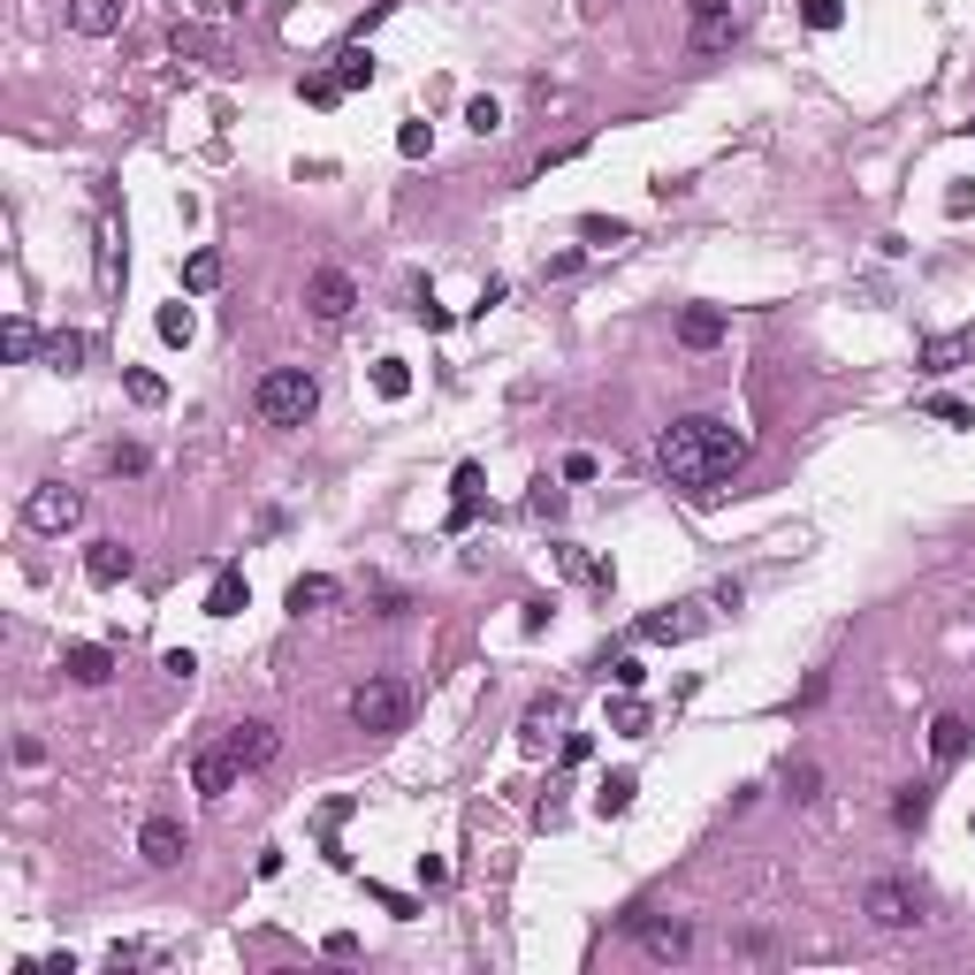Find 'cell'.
<instances>
[{
    "mask_svg": "<svg viewBox=\"0 0 975 975\" xmlns=\"http://www.w3.org/2000/svg\"><path fill=\"white\" fill-rule=\"evenodd\" d=\"M655 466H663L670 487H686V495L709 503L716 487L747 466V435H732V427L709 420V412H686V420H670V427L655 435Z\"/></svg>",
    "mask_w": 975,
    "mask_h": 975,
    "instance_id": "6da1fadb",
    "label": "cell"
},
{
    "mask_svg": "<svg viewBox=\"0 0 975 975\" xmlns=\"http://www.w3.org/2000/svg\"><path fill=\"white\" fill-rule=\"evenodd\" d=\"M313 404H321V381H313L306 366H275V374L252 381V412H260L267 427H306Z\"/></svg>",
    "mask_w": 975,
    "mask_h": 975,
    "instance_id": "7a4b0ae2",
    "label": "cell"
},
{
    "mask_svg": "<svg viewBox=\"0 0 975 975\" xmlns=\"http://www.w3.org/2000/svg\"><path fill=\"white\" fill-rule=\"evenodd\" d=\"M404 716H412V686H404L397 670H374L366 686H351V724H358L366 739L404 732Z\"/></svg>",
    "mask_w": 975,
    "mask_h": 975,
    "instance_id": "3957f363",
    "label": "cell"
},
{
    "mask_svg": "<svg viewBox=\"0 0 975 975\" xmlns=\"http://www.w3.org/2000/svg\"><path fill=\"white\" fill-rule=\"evenodd\" d=\"M23 518H31V534H69V526L84 518V495L61 487V481H46V487L23 495Z\"/></svg>",
    "mask_w": 975,
    "mask_h": 975,
    "instance_id": "277c9868",
    "label": "cell"
},
{
    "mask_svg": "<svg viewBox=\"0 0 975 975\" xmlns=\"http://www.w3.org/2000/svg\"><path fill=\"white\" fill-rule=\"evenodd\" d=\"M306 306H313V321L321 328H343L351 321V306H358V283H351L343 267H313V275H306Z\"/></svg>",
    "mask_w": 975,
    "mask_h": 975,
    "instance_id": "5b68a950",
    "label": "cell"
},
{
    "mask_svg": "<svg viewBox=\"0 0 975 975\" xmlns=\"http://www.w3.org/2000/svg\"><path fill=\"white\" fill-rule=\"evenodd\" d=\"M686 38H693V54H724V46L739 38L732 0H686Z\"/></svg>",
    "mask_w": 975,
    "mask_h": 975,
    "instance_id": "8992f818",
    "label": "cell"
},
{
    "mask_svg": "<svg viewBox=\"0 0 975 975\" xmlns=\"http://www.w3.org/2000/svg\"><path fill=\"white\" fill-rule=\"evenodd\" d=\"M861 907H869L876 930H915V922H922V899H915L907 884H892V876H876V884L861 892Z\"/></svg>",
    "mask_w": 975,
    "mask_h": 975,
    "instance_id": "52a82bcc",
    "label": "cell"
},
{
    "mask_svg": "<svg viewBox=\"0 0 975 975\" xmlns=\"http://www.w3.org/2000/svg\"><path fill=\"white\" fill-rule=\"evenodd\" d=\"M138 853H146L153 869H175V861L191 853V830H183L175 815H146V830H138Z\"/></svg>",
    "mask_w": 975,
    "mask_h": 975,
    "instance_id": "ba28073f",
    "label": "cell"
},
{
    "mask_svg": "<svg viewBox=\"0 0 975 975\" xmlns=\"http://www.w3.org/2000/svg\"><path fill=\"white\" fill-rule=\"evenodd\" d=\"M130 572H138L130 541H92V549H84V580H92V587H123Z\"/></svg>",
    "mask_w": 975,
    "mask_h": 975,
    "instance_id": "9c48e42d",
    "label": "cell"
},
{
    "mask_svg": "<svg viewBox=\"0 0 975 975\" xmlns=\"http://www.w3.org/2000/svg\"><path fill=\"white\" fill-rule=\"evenodd\" d=\"M244 770H267L275 755H283V739H275V724H229V739H221Z\"/></svg>",
    "mask_w": 975,
    "mask_h": 975,
    "instance_id": "30bf717a",
    "label": "cell"
},
{
    "mask_svg": "<svg viewBox=\"0 0 975 975\" xmlns=\"http://www.w3.org/2000/svg\"><path fill=\"white\" fill-rule=\"evenodd\" d=\"M237 778H244V762H237L229 747H198V762H191V785H198L206 801H221V793H229Z\"/></svg>",
    "mask_w": 975,
    "mask_h": 975,
    "instance_id": "8fae6325",
    "label": "cell"
},
{
    "mask_svg": "<svg viewBox=\"0 0 975 975\" xmlns=\"http://www.w3.org/2000/svg\"><path fill=\"white\" fill-rule=\"evenodd\" d=\"M557 724H564V693H541V701L518 716V747H526V755H541V747L557 739Z\"/></svg>",
    "mask_w": 975,
    "mask_h": 975,
    "instance_id": "7c38bea8",
    "label": "cell"
},
{
    "mask_svg": "<svg viewBox=\"0 0 975 975\" xmlns=\"http://www.w3.org/2000/svg\"><path fill=\"white\" fill-rule=\"evenodd\" d=\"M709 618H701V603H670V610H655V618H641V641H693Z\"/></svg>",
    "mask_w": 975,
    "mask_h": 975,
    "instance_id": "4fadbf2b",
    "label": "cell"
},
{
    "mask_svg": "<svg viewBox=\"0 0 975 975\" xmlns=\"http://www.w3.org/2000/svg\"><path fill=\"white\" fill-rule=\"evenodd\" d=\"M633 938L649 945L655 961H686V953H693V930H686V922H649V915H633Z\"/></svg>",
    "mask_w": 975,
    "mask_h": 975,
    "instance_id": "5bb4252c",
    "label": "cell"
},
{
    "mask_svg": "<svg viewBox=\"0 0 975 975\" xmlns=\"http://www.w3.org/2000/svg\"><path fill=\"white\" fill-rule=\"evenodd\" d=\"M61 670H69L77 686H107V678H115V655L100 649V641H77V649H61Z\"/></svg>",
    "mask_w": 975,
    "mask_h": 975,
    "instance_id": "9a60e30c",
    "label": "cell"
},
{
    "mask_svg": "<svg viewBox=\"0 0 975 975\" xmlns=\"http://www.w3.org/2000/svg\"><path fill=\"white\" fill-rule=\"evenodd\" d=\"M968 739H975L968 716H938V724H930V762H938V770H953V762L968 755Z\"/></svg>",
    "mask_w": 975,
    "mask_h": 975,
    "instance_id": "2e32d148",
    "label": "cell"
},
{
    "mask_svg": "<svg viewBox=\"0 0 975 975\" xmlns=\"http://www.w3.org/2000/svg\"><path fill=\"white\" fill-rule=\"evenodd\" d=\"M678 343H686V351H716V343H724V313H716V306H686V313H678Z\"/></svg>",
    "mask_w": 975,
    "mask_h": 975,
    "instance_id": "e0dca14e",
    "label": "cell"
},
{
    "mask_svg": "<svg viewBox=\"0 0 975 975\" xmlns=\"http://www.w3.org/2000/svg\"><path fill=\"white\" fill-rule=\"evenodd\" d=\"M244 603H252L244 572H237V564H221V572H214V587H206V618H237Z\"/></svg>",
    "mask_w": 975,
    "mask_h": 975,
    "instance_id": "ac0fdd59",
    "label": "cell"
},
{
    "mask_svg": "<svg viewBox=\"0 0 975 975\" xmlns=\"http://www.w3.org/2000/svg\"><path fill=\"white\" fill-rule=\"evenodd\" d=\"M123 23V0H69V31H84V38H107Z\"/></svg>",
    "mask_w": 975,
    "mask_h": 975,
    "instance_id": "d6986e66",
    "label": "cell"
},
{
    "mask_svg": "<svg viewBox=\"0 0 975 975\" xmlns=\"http://www.w3.org/2000/svg\"><path fill=\"white\" fill-rule=\"evenodd\" d=\"M335 595H343V587H335L328 572H306V580H290V610H298V618H313V610H328Z\"/></svg>",
    "mask_w": 975,
    "mask_h": 975,
    "instance_id": "ffe728a7",
    "label": "cell"
},
{
    "mask_svg": "<svg viewBox=\"0 0 975 975\" xmlns=\"http://www.w3.org/2000/svg\"><path fill=\"white\" fill-rule=\"evenodd\" d=\"M328 84H335V92L374 84V54H366V46H343V54H335V69H328Z\"/></svg>",
    "mask_w": 975,
    "mask_h": 975,
    "instance_id": "44dd1931",
    "label": "cell"
},
{
    "mask_svg": "<svg viewBox=\"0 0 975 975\" xmlns=\"http://www.w3.org/2000/svg\"><path fill=\"white\" fill-rule=\"evenodd\" d=\"M38 366H54V374H77V366H84V335H69V328H54V335L38 343Z\"/></svg>",
    "mask_w": 975,
    "mask_h": 975,
    "instance_id": "7402d4cb",
    "label": "cell"
},
{
    "mask_svg": "<svg viewBox=\"0 0 975 975\" xmlns=\"http://www.w3.org/2000/svg\"><path fill=\"white\" fill-rule=\"evenodd\" d=\"M968 351H975V335H930L922 343V374H953Z\"/></svg>",
    "mask_w": 975,
    "mask_h": 975,
    "instance_id": "603a6c76",
    "label": "cell"
},
{
    "mask_svg": "<svg viewBox=\"0 0 975 975\" xmlns=\"http://www.w3.org/2000/svg\"><path fill=\"white\" fill-rule=\"evenodd\" d=\"M168 46H175V54H191V61H214V54H221V38H214L206 23H175V31H168Z\"/></svg>",
    "mask_w": 975,
    "mask_h": 975,
    "instance_id": "cb8c5ba5",
    "label": "cell"
},
{
    "mask_svg": "<svg viewBox=\"0 0 975 975\" xmlns=\"http://www.w3.org/2000/svg\"><path fill=\"white\" fill-rule=\"evenodd\" d=\"M38 343H46V335H38L31 321H8V328H0V351H8L15 366H31V358H38Z\"/></svg>",
    "mask_w": 975,
    "mask_h": 975,
    "instance_id": "d4e9b609",
    "label": "cell"
},
{
    "mask_svg": "<svg viewBox=\"0 0 975 975\" xmlns=\"http://www.w3.org/2000/svg\"><path fill=\"white\" fill-rule=\"evenodd\" d=\"M633 793H641V785H633V770H610V778H603V793H595V808H603V815H626V808H633Z\"/></svg>",
    "mask_w": 975,
    "mask_h": 975,
    "instance_id": "484cf974",
    "label": "cell"
},
{
    "mask_svg": "<svg viewBox=\"0 0 975 975\" xmlns=\"http://www.w3.org/2000/svg\"><path fill=\"white\" fill-rule=\"evenodd\" d=\"M374 389H381L389 404H397V397H412V366H404V358H374Z\"/></svg>",
    "mask_w": 975,
    "mask_h": 975,
    "instance_id": "4316f807",
    "label": "cell"
},
{
    "mask_svg": "<svg viewBox=\"0 0 975 975\" xmlns=\"http://www.w3.org/2000/svg\"><path fill=\"white\" fill-rule=\"evenodd\" d=\"M221 283V252H191L183 260V290H214Z\"/></svg>",
    "mask_w": 975,
    "mask_h": 975,
    "instance_id": "83f0119b",
    "label": "cell"
},
{
    "mask_svg": "<svg viewBox=\"0 0 975 975\" xmlns=\"http://www.w3.org/2000/svg\"><path fill=\"white\" fill-rule=\"evenodd\" d=\"M130 404H146V412L168 404V381H161V374H146V366H130Z\"/></svg>",
    "mask_w": 975,
    "mask_h": 975,
    "instance_id": "f1b7e54d",
    "label": "cell"
},
{
    "mask_svg": "<svg viewBox=\"0 0 975 975\" xmlns=\"http://www.w3.org/2000/svg\"><path fill=\"white\" fill-rule=\"evenodd\" d=\"M785 793H793V801H823V770H815V762H793V770H785Z\"/></svg>",
    "mask_w": 975,
    "mask_h": 975,
    "instance_id": "f546056e",
    "label": "cell"
},
{
    "mask_svg": "<svg viewBox=\"0 0 975 975\" xmlns=\"http://www.w3.org/2000/svg\"><path fill=\"white\" fill-rule=\"evenodd\" d=\"M115 252H123V237H115V221H100V283H107V290L123 283V267H115Z\"/></svg>",
    "mask_w": 975,
    "mask_h": 975,
    "instance_id": "4dcf8cb0",
    "label": "cell"
},
{
    "mask_svg": "<svg viewBox=\"0 0 975 975\" xmlns=\"http://www.w3.org/2000/svg\"><path fill=\"white\" fill-rule=\"evenodd\" d=\"M580 237H587V244H626L633 229H626V221H603V214H587V221H580Z\"/></svg>",
    "mask_w": 975,
    "mask_h": 975,
    "instance_id": "1f68e13d",
    "label": "cell"
},
{
    "mask_svg": "<svg viewBox=\"0 0 975 975\" xmlns=\"http://www.w3.org/2000/svg\"><path fill=\"white\" fill-rule=\"evenodd\" d=\"M610 724H618V732H649V701H641V693H626V701L610 709Z\"/></svg>",
    "mask_w": 975,
    "mask_h": 975,
    "instance_id": "d6a6232c",
    "label": "cell"
},
{
    "mask_svg": "<svg viewBox=\"0 0 975 975\" xmlns=\"http://www.w3.org/2000/svg\"><path fill=\"white\" fill-rule=\"evenodd\" d=\"M526 511H534V518H564V487L534 481V495H526Z\"/></svg>",
    "mask_w": 975,
    "mask_h": 975,
    "instance_id": "836d02e7",
    "label": "cell"
},
{
    "mask_svg": "<svg viewBox=\"0 0 975 975\" xmlns=\"http://www.w3.org/2000/svg\"><path fill=\"white\" fill-rule=\"evenodd\" d=\"M191 306H161V343H191Z\"/></svg>",
    "mask_w": 975,
    "mask_h": 975,
    "instance_id": "e575fe53",
    "label": "cell"
},
{
    "mask_svg": "<svg viewBox=\"0 0 975 975\" xmlns=\"http://www.w3.org/2000/svg\"><path fill=\"white\" fill-rule=\"evenodd\" d=\"M427 146H435V130H427V123H404V130H397V153H404V161H420Z\"/></svg>",
    "mask_w": 975,
    "mask_h": 975,
    "instance_id": "d590c367",
    "label": "cell"
},
{
    "mask_svg": "<svg viewBox=\"0 0 975 975\" xmlns=\"http://www.w3.org/2000/svg\"><path fill=\"white\" fill-rule=\"evenodd\" d=\"M930 420H945V427H975V412L961 397H930Z\"/></svg>",
    "mask_w": 975,
    "mask_h": 975,
    "instance_id": "8d00e7d4",
    "label": "cell"
},
{
    "mask_svg": "<svg viewBox=\"0 0 975 975\" xmlns=\"http://www.w3.org/2000/svg\"><path fill=\"white\" fill-rule=\"evenodd\" d=\"M466 123H473L481 138H495V130H503V107H495V100H473V107H466Z\"/></svg>",
    "mask_w": 975,
    "mask_h": 975,
    "instance_id": "74e56055",
    "label": "cell"
},
{
    "mask_svg": "<svg viewBox=\"0 0 975 975\" xmlns=\"http://www.w3.org/2000/svg\"><path fill=\"white\" fill-rule=\"evenodd\" d=\"M892 815H899V823H907V830H915V823H922V815H930V793H915V785H907V793H899V801H892Z\"/></svg>",
    "mask_w": 975,
    "mask_h": 975,
    "instance_id": "f35d334b",
    "label": "cell"
},
{
    "mask_svg": "<svg viewBox=\"0 0 975 975\" xmlns=\"http://www.w3.org/2000/svg\"><path fill=\"white\" fill-rule=\"evenodd\" d=\"M801 15H808V31H838V15H846V8H838V0H808Z\"/></svg>",
    "mask_w": 975,
    "mask_h": 975,
    "instance_id": "ab89813d",
    "label": "cell"
},
{
    "mask_svg": "<svg viewBox=\"0 0 975 975\" xmlns=\"http://www.w3.org/2000/svg\"><path fill=\"white\" fill-rule=\"evenodd\" d=\"M107 466H115V473H146V466H153V458H146V450H138V443H115V458H107Z\"/></svg>",
    "mask_w": 975,
    "mask_h": 975,
    "instance_id": "60d3db41",
    "label": "cell"
},
{
    "mask_svg": "<svg viewBox=\"0 0 975 975\" xmlns=\"http://www.w3.org/2000/svg\"><path fill=\"white\" fill-rule=\"evenodd\" d=\"M610 678H618V693H641V678H649V670H641L633 655H618V663H610Z\"/></svg>",
    "mask_w": 975,
    "mask_h": 975,
    "instance_id": "b9f144b4",
    "label": "cell"
},
{
    "mask_svg": "<svg viewBox=\"0 0 975 975\" xmlns=\"http://www.w3.org/2000/svg\"><path fill=\"white\" fill-rule=\"evenodd\" d=\"M595 473H603L595 450H572V458H564V481H595Z\"/></svg>",
    "mask_w": 975,
    "mask_h": 975,
    "instance_id": "7bdbcfd3",
    "label": "cell"
},
{
    "mask_svg": "<svg viewBox=\"0 0 975 975\" xmlns=\"http://www.w3.org/2000/svg\"><path fill=\"white\" fill-rule=\"evenodd\" d=\"M306 100H313V107H335V100H343V92H335V84H328V69H321V77H306Z\"/></svg>",
    "mask_w": 975,
    "mask_h": 975,
    "instance_id": "ee69618b",
    "label": "cell"
},
{
    "mask_svg": "<svg viewBox=\"0 0 975 975\" xmlns=\"http://www.w3.org/2000/svg\"><path fill=\"white\" fill-rule=\"evenodd\" d=\"M161 670H168V678H191V670H198V655H191V649H168Z\"/></svg>",
    "mask_w": 975,
    "mask_h": 975,
    "instance_id": "f6af8a7d",
    "label": "cell"
},
{
    "mask_svg": "<svg viewBox=\"0 0 975 975\" xmlns=\"http://www.w3.org/2000/svg\"><path fill=\"white\" fill-rule=\"evenodd\" d=\"M321 953H328V961H358V938H351V930H335Z\"/></svg>",
    "mask_w": 975,
    "mask_h": 975,
    "instance_id": "bcb514c9",
    "label": "cell"
},
{
    "mask_svg": "<svg viewBox=\"0 0 975 975\" xmlns=\"http://www.w3.org/2000/svg\"><path fill=\"white\" fill-rule=\"evenodd\" d=\"M229 8H244V0H229Z\"/></svg>",
    "mask_w": 975,
    "mask_h": 975,
    "instance_id": "7dc6e473",
    "label": "cell"
}]
</instances>
